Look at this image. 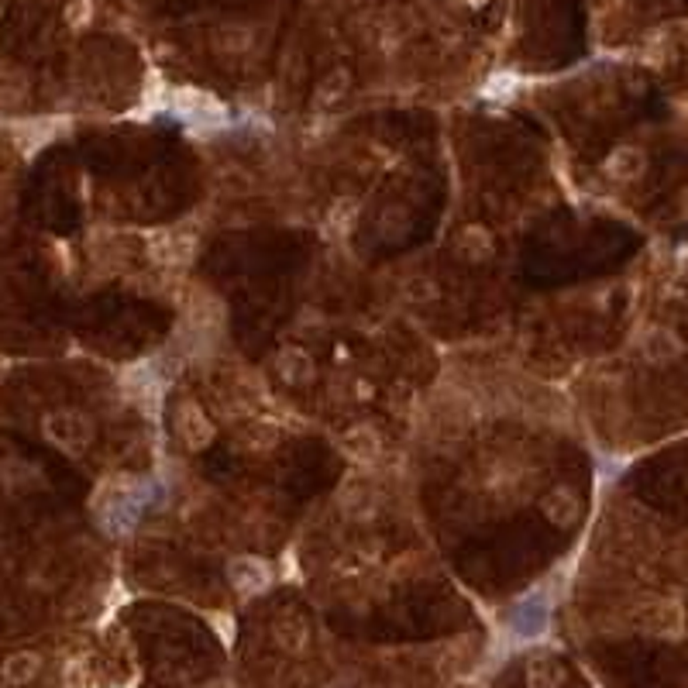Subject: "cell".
<instances>
[{"mask_svg":"<svg viewBox=\"0 0 688 688\" xmlns=\"http://www.w3.org/2000/svg\"><path fill=\"white\" fill-rule=\"evenodd\" d=\"M231 582L238 585L241 592H259V588L268 582V572H265L259 561L244 557V561H235V564H231Z\"/></svg>","mask_w":688,"mask_h":688,"instance_id":"1","label":"cell"},{"mask_svg":"<svg viewBox=\"0 0 688 688\" xmlns=\"http://www.w3.org/2000/svg\"><path fill=\"white\" fill-rule=\"evenodd\" d=\"M640 169H644V156L636 148H616L606 162V172L612 180H634L640 176Z\"/></svg>","mask_w":688,"mask_h":688,"instance_id":"2","label":"cell"},{"mask_svg":"<svg viewBox=\"0 0 688 688\" xmlns=\"http://www.w3.org/2000/svg\"><path fill=\"white\" fill-rule=\"evenodd\" d=\"M647 627H651L654 634L675 636L678 630H682V609L675 606V603H658V606L651 609V620H647Z\"/></svg>","mask_w":688,"mask_h":688,"instance_id":"3","label":"cell"},{"mask_svg":"<svg viewBox=\"0 0 688 688\" xmlns=\"http://www.w3.org/2000/svg\"><path fill=\"white\" fill-rule=\"evenodd\" d=\"M564 671L555 658H537L530 664V688H561Z\"/></svg>","mask_w":688,"mask_h":688,"instance_id":"4","label":"cell"},{"mask_svg":"<svg viewBox=\"0 0 688 688\" xmlns=\"http://www.w3.org/2000/svg\"><path fill=\"white\" fill-rule=\"evenodd\" d=\"M544 612H548V609L537 606V599H533V603H524V606L516 609V630H520V636L537 634V630L544 627Z\"/></svg>","mask_w":688,"mask_h":688,"instance_id":"5","label":"cell"},{"mask_svg":"<svg viewBox=\"0 0 688 688\" xmlns=\"http://www.w3.org/2000/svg\"><path fill=\"white\" fill-rule=\"evenodd\" d=\"M4 671H7V678H11V682H18V685H21V682H28V678L38 671V661H35L31 654H21V658H11Z\"/></svg>","mask_w":688,"mask_h":688,"instance_id":"6","label":"cell"},{"mask_svg":"<svg viewBox=\"0 0 688 688\" xmlns=\"http://www.w3.org/2000/svg\"><path fill=\"white\" fill-rule=\"evenodd\" d=\"M472 4H478V0H472Z\"/></svg>","mask_w":688,"mask_h":688,"instance_id":"7","label":"cell"}]
</instances>
